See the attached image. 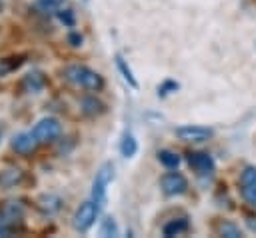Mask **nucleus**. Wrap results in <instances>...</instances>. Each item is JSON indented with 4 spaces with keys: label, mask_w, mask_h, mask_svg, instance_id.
Wrapping results in <instances>:
<instances>
[{
    "label": "nucleus",
    "mask_w": 256,
    "mask_h": 238,
    "mask_svg": "<svg viewBox=\"0 0 256 238\" xmlns=\"http://www.w3.org/2000/svg\"><path fill=\"white\" fill-rule=\"evenodd\" d=\"M188 164H190V168H192L196 174H200V176H210V174L214 172V168H216L212 156L206 154V152H192V154L188 156Z\"/></svg>",
    "instance_id": "obj_7"
},
{
    "label": "nucleus",
    "mask_w": 256,
    "mask_h": 238,
    "mask_svg": "<svg viewBox=\"0 0 256 238\" xmlns=\"http://www.w3.org/2000/svg\"><path fill=\"white\" fill-rule=\"evenodd\" d=\"M212 130L206 128V126H180L176 130V136L184 142H194V144H200V142H208L212 138Z\"/></svg>",
    "instance_id": "obj_6"
},
{
    "label": "nucleus",
    "mask_w": 256,
    "mask_h": 238,
    "mask_svg": "<svg viewBox=\"0 0 256 238\" xmlns=\"http://www.w3.org/2000/svg\"><path fill=\"white\" fill-rule=\"evenodd\" d=\"M22 86H24L26 92H30V94H38V92H42L44 86H46V76H44L42 72H30V74L24 78Z\"/></svg>",
    "instance_id": "obj_9"
},
{
    "label": "nucleus",
    "mask_w": 256,
    "mask_h": 238,
    "mask_svg": "<svg viewBox=\"0 0 256 238\" xmlns=\"http://www.w3.org/2000/svg\"><path fill=\"white\" fill-rule=\"evenodd\" d=\"M14 228H16V222H12L4 214H0V236H10Z\"/></svg>",
    "instance_id": "obj_19"
},
{
    "label": "nucleus",
    "mask_w": 256,
    "mask_h": 238,
    "mask_svg": "<svg viewBox=\"0 0 256 238\" xmlns=\"http://www.w3.org/2000/svg\"><path fill=\"white\" fill-rule=\"evenodd\" d=\"M38 4L46 12H58V10H62V6L66 4V0H38Z\"/></svg>",
    "instance_id": "obj_17"
},
{
    "label": "nucleus",
    "mask_w": 256,
    "mask_h": 238,
    "mask_svg": "<svg viewBox=\"0 0 256 238\" xmlns=\"http://www.w3.org/2000/svg\"><path fill=\"white\" fill-rule=\"evenodd\" d=\"M112 178H114V166H112V162H104L100 166V170L96 172V178L92 182V200L100 208L106 204V190H108Z\"/></svg>",
    "instance_id": "obj_2"
},
{
    "label": "nucleus",
    "mask_w": 256,
    "mask_h": 238,
    "mask_svg": "<svg viewBox=\"0 0 256 238\" xmlns=\"http://www.w3.org/2000/svg\"><path fill=\"white\" fill-rule=\"evenodd\" d=\"M158 162H160L164 168L174 170V168L180 166V156H178L176 152H172V150H160V152H158Z\"/></svg>",
    "instance_id": "obj_12"
},
{
    "label": "nucleus",
    "mask_w": 256,
    "mask_h": 238,
    "mask_svg": "<svg viewBox=\"0 0 256 238\" xmlns=\"http://www.w3.org/2000/svg\"><path fill=\"white\" fill-rule=\"evenodd\" d=\"M176 88H178V84H176V82H166L164 86H160V88H158V92L164 96V94H168V90H176Z\"/></svg>",
    "instance_id": "obj_24"
},
{
    "label": "nucleus",
    "mask_w": 256,
    "mask_h": 238,
    "mask_svg": "<svg viewBox=\"0 0 256 238\" xmlns=\"http://www.w3.org/2000/svg\"><path fill=\"white\" fill-rule=\"evenodd\" d=\"M84 2H88V0H84Z\"/></svg>",
    "instance_id": "obj_26"
},
{
    "label": "nucleus",
    "mask_w": 256,
    "mask_h": 238,
    "mask_svg": "<svg viewBox=\"0 0 256 238\" xmlns=\"http://www.w3.org/2000/svg\"><path fill=\"white\" fill-rule=\"evenodd\" d=\"M64 80L70 82L76 88L90 90V92H98V90L104 88V78L96 70H92L88 66H82V64L66 66L64 68Z\"/></svg>",
    "instance_id": "obj_1"
},
{
    "label": "nucleus",
    "mask_w": 256,
    "mask_h": 238,
    "mask_svg": "<svg viewBox=\"0 0 256 238\" xmlns=\"http://www.w3.org/2000/svg\"><path fill=\"white\" fill-rule=\"evenodd\" d=\"M56 14L60 16V20H62L66 26H74V12H72V10H58Z\"/></svg>",
    "instance_id": "obj_22"
},
{
    "label": "nucleus",
    "mask_w": 256,
    "mask_h": 238,
    "mask_svg": "<svg viewBox=\"0 0 256 238\" xmlns=\"http://www.w3.org/2000/svg\"><path fill=\"white\" fill-rule=\"evenodd\" d=\"M242 198H244L252 208H256V188H254V186H242Z\"/></svg>",
    "instance_id": "obj_20"
},
{
    "label": "nucleus",
    "mask_w": 256,
    "mask_h": 238,
    "mask_svg": "<svg viewBox=\"0 0 256 238\" xmlns=\"http://www.w3.org/2000/svg\"><path fill=\"white\" fill-rule=\"evenodd\" d=\"M220 232H222V236H230V238H238L240 236V230L234 224H222Z\"/></svg>",
    "instance_id": "obj_21"
},
{
    "label": "nucleus",
    "mask_w": 256,
    "mask_h": 238,
    "mask_svg": "<svg viewBox=\"0 0 256 238\" xmlns=\"http://www.w3.org/2000/svg\"><path fill=\"white\" fill-rule=\"evenodd\" d=\"M242 186H254L256 188V168L254 166H246L242 176H240Z\"/></svg>",
    "instance_id": "obj_16"
},
{
    "label": "nucleus",
    "mask_w": 256,
    "mask_h": 238,
    "mask_svg": "<svg viewBox=\"0 0 256 238\" xmlns=\"http://www.w3.org/2000/svg\"><path fill=\"white\" fill-rule=\"evenodd\" d=\"M186 230H188V220H186V218L170 220V222L162 228L164 236H178V234H182V232H186Z\"/></svg>",
    "instance_id": "obj_11"
},
{
    "label": "nucleus",
    "mask_w": 256,
    "mask_h": 238,
    "mask_svg": "<svg viewBox=\"0 0 256 238\" xmlns=\"http://www.w3.org/2000/svg\"><path fill=\"white\" fill-rule=\"evenodd\" d=\"M36 146H38V142L32 136V132H22V134H18V136L12 138V148L18 154H32L36 150Z\"/></svg>",
    "instance_id": "obj_8"
},
{
    "label": "nucleus",
    "mask_w": 256,
    "mask_h": 238,
    "mask_svg": "<svg viewBox=\"0 0 256 238\" xmlns=\"http://www.w3.org/2000/svg\"><path fill=\"white\" fill-rule=\"evenodd\" d=\"M100 234H102V236H116V234H118V226H116V222H114L112 218H106V220L102 222Z\"/></svg>",
    "instance_id": "obj_18"
},
{
    "label": "nucleus",
    "mask_w": 256,
    "mask_h": 238,
    "mask_svg": "<svg viewBox=\"0 0 256 238\" xmlns=\"http://www.w3.org/2000/svg\"><path fill=\"white\" fill-rule=\"evenodd\" d=\"M60 134H62V124H60L56 118H42V120L32 128V136L36 138L38 144L54 142Z\"/></svg>",
    "instance_id": "obj_4"
},
{
    "label": "nucleus",
    "mask_w": 256,
    "mask_h": 238,
    "mask_svg": "<svg viewBox=\"0 0 256 238\" xmlns=\"http://www.w3.org/2000/svg\"><path fill=\"white\" fill-rule=\"evenodd\" d=\"M116 66H118V70H120V74H122V78L132 86V88H138V80L134 78V74H132V70L128 68V64H126V60L118 54L116 56Z\"/></svg>",
    "instance_id": "obj_15"
},
{
    "label": "nucleus",
    "mask_w": 256,
    "mask_h": 238,
    "mask_svg": "<svg viewBox=\"0 0 256 238\" xmlns=\"http://www.w3.org/2000/svg\"><path fill=\"white\" fill-rule=\"evenodd\" d=\"M38 206L44 214H56L60 208H62V200L54 194H44L40 200H38Z\"/></svg>",
    "instance_id": "obj_10"
},
{
    "label": "nucleus",
    "mask_w": 256,
    "mask_h": 238,
    "mask_svg": "<svg viewBox=\"0 0 256 238\" xmlns=\"http://www.w3.org/2000/svg\"><path fill=\"white\" fill-rule=\"evenodd\" d=\"M82 112H84V114H88V116L102 114V112H104V104H102L98 98H94V96L84 98V100H82Z\"/></svg>",
    "instance_id": "obj_13"
},
{
    "label": "nucleus",
    "mask_w": 256,
    "mask_h": 238,
    "mask_svg": "<svg viewBox=\"0 0 256 238\" xmlns=\"http://www.w3.org/2000/svg\"><path fill=\"white\" fill-rule=\"evenodd\" d=\"M0 140H2V128H0Z\"/></svg>",
    "instance_id": "obj_25"
},
{
    "label": "nucleus",
    "mask_w": 256,
    "mask_h": 238,
    "mask_svg": "<svg viewBox=\"0 0 256 238\" xmlns=\"http://www.w3.org/2000/svg\"><path fill=\"white\" fill-rule=\"evenodd\" d=\"M120 152H122L124 158H132L138 152V142L132 134H124V138L120 142Z\"/></svg>",
    "instance_id": "obj_14"
},
{
    "label": "nucleus",
    "mask_w": 256,
    "mask_h": 238,
    "mask_svg": "<svg viewBox=\"0 0 256 238\" xmlns=\"http://www.w3.org/2000/svg\"><path fill=\"white\" fill-rule=\"evenodd\" d=\"M68 42H70V46H82V36L78 34V32H72L70 36H68Z\"/></svg>",
    "instance_id": "obj_23"
},
{
    "label": "nucleus",
    "mask_w": 256,
    "mask_h": 238,
    "mask_svg": "<svg viewBox=\"0 0 256 238\" xmlns=\"http://www.w3.org/2000/svg\"><path fill=\"white\" fill-rule=\"evenodd\" d=\"M160 188L166 196H182L188 190V180L180 172H168L160 178Z\"/></svg>",
    "instance_id": "obj_5"
},
{
    "label": "nucleus",
    "mask_w": 256,
    "mask_h": 238,
    "mask_svg": "<svg viewBox=\"0 0 256 238\" xmlns=\"http://www.w3.org/2000/svg\"><path fill=\"white\" fill-rule=\"evenodd\" d=\"M100 214V206L94 202V200H88V202H82L78 206V210L74 212V218H72V226L74 230L78 232H88L92 228V224L96 222Z\"/></svg>",
    "instance_id": "obj_3"
}]
</instances>
